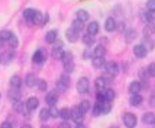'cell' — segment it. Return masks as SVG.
<instances>
[{
  "label": "cell",
  "mask_w": 155,
  "mask_h": 128,
  "mask_svg": "<svg viewBox=\"0 0 155 128\" xmlns=\"http://www.w3.org/2000/svg\"><path fill=\"white\" fill-rule=\"evenodd\" d=\"M21 84H22V79H21V77H20V75H13V77L10 78L11 88H20V86H21Z\"/></svg>",
  "instance_id": "obj_23"
},
{
  "label": "cell",
  "mask_w": 155,
  "mask_h": 128,
  "mask_svg": "<svg viewBox=\"0 0 155 128\" xmlns=\"http://www.w3.org/2000/svg\"><path fill=\"white\" fill-rule=\"evenodd\" d=\"M147 10L155 11V0H148L147 2Z\"/></svg>",
  "instance_id": "obj_48"
},
{
  "label": "cell",
  "mask_w": 155,
  "mask_h": 128,
  "mask_svg": "<svg viewBox=\"0 0 155 128\" xmlns=\"http://www.w3.org/2000/svg\"><path fill=\"white\" fill-rule=\"evenodd\" d=\"M70 86V79L69 77L66 74L60 75V78H59L58 84H56V88H58V91H60V92H64V91H67Z\"/></svg>",
  "instance_id": "obj_3"
},
{
  "label": "cell",
  "mask_w": 155,
  "mask_h": 128,
  "mask_svg": "<svg viewBox=\"0 0 155 128\" xmlns=\"http://www.w3.org/2000/svg\"><path fill=\"white\" fill-rule=\"evenodd\" d=\"M116 28H117V24H116L115 18L113 17L106 18V21H105V29H106L108 32H113Z\"/></svg>",
  "instance_id": "obj_10"
},
{
  "label": "cell",
  "mask_w": 155,
  "mask_h": 128,
  "mask_svg": "<svg viewBox=\"0 0 155 128\" xmlns=\"http://www.w3.org/2000/svg\"><path fill=\"white\" fill-rule=\"evenodd\" d=\"M71 28L74 29L76 32H81V31L84 29V22H83V21H80L78 18H77V20H74V21H73Z\"/></svg>",
  "instance_id": "obj_32"
},
{
  "label": "cell",
  "mask_w": 155,
  "mask_h": 128,
  "mask_svg": "<svg viewBox=\"0 0 155 128\" xmlns=\"http://www.w3.org/2000/svg\"><path fill=\"white\" fill-rule=\"evenodd\" d=\"M147 72L150 77H155V63H151L147 67Z\"/></svg>",
  "instance_id": "obj_45"
},
{
  "label": "cell",
  "mask_w": 155,
  "mask_h": 128,
  "mask_svg": "<svg viewBox=\"0 0 155 128\" xmlns=\"http://www.w3.org/2000/svg\"><path fill=\"white\" fill-rule=\"evenodd\" d=\"M10 98L13 100H17L21 98V92H20V88H13L10 91Z\"/></svg>",
  "instance_id": "obj_40"
},
{
  "label": "cell",
  "mask_w": 155,
  "mask_h": 128,
  "mask_svg": "<svg viewBox=\"0 0 155 128\" xmlns=\"http://www.w3.org/2000/svg\"><path fill=\"white\" fill-rule=\"evenodd\" d=\"M14 59V53H3L0 56V63L2 64H8Z\"/></svg>",
  "instance_id": "obj_28"
},
{
  "label": "cell",
  "mask_w": 155,
  "mask_h": 128,
  "mask_svg": "<svg viewBox=\"0 0 155 128\" xmlns=\"http://www.w3.org/2000/svg\"><path fill=\"white\" fill-rule=\"evenodd\" d=\"M49 118H51V114H49V109H42V110H41V113H39V120L45 123V121H48Z\"/></svg>",
  "instance_id": "obj_38"
},
{
  "label": "cell",
  "mask_w": 155,
  "mask_h": 128,
  "mask_svg": "<svg viewBox=\"0 0 155 128\" xmlns=\"http://www.w3.org/2000/svg\"><path fill=\"white\" fill-rule=\"evenodd\" d=\"M105 68H106V72L112 77H116L119 74V64L115 63V61H109V63H105Z\"/></svg>",
  "instance_id": "obj_5"
},
{
  "label": "cell",
  "mask_w": 155,
  "mask_h": 128,
  "mask_svg": "<svg viewBox=\"0 0 155 128\" xmlns=\"http://www.w3.org/2000/svg\"><path fill=\"white\" fill-rule=\"evenodd\" d=\"M143 34H144L145 38H151L155 34V24L154 22H147L145 27L143 28Z\"/></svg>",
  "instance_id": "obj_9"
},
{
  "label": "cell",
  "mask_w": 155,
  "mask_h": 128,
  "mask_svg": "<svg viewBox=\"0 0 155 128\" xmlns=\"http://www.w3.org/2000/svg\"><path fill=\"white\" fill-rule=\"evenodd\" d=\"M38 106H39V100H38V98H35V96H31L25 102V107L28 111H34Z\"/></svg>",
  "instance_id": "obj_7"
},
{
  "label": "cell",
  "mask_w": 155,
  "mask_h": 128,
  "mask_svg": "<svg viewBox=\"0 0 155 128\" xmlns=\"http://www.w3.org/2000/svg\"><path fill=\"white\" fill-rule=\"evenodd\" d=\"M97 100H98V103H102L104 100H106V99H105V95H104V91H98V93H97Z\"/></svg>",
  "instance_id": "obj_47"
},
{
  "label": "cell",
  "mask_w": 155,
  "mask_h": 128,
  "mask_svg": "<svg viewBox=\"0 0 155 128\" xmlns=\"http://www.w3.org/2000/svg\"><path fill=\"white\" fill-rule=\"evenodd\" d=\"M63 66H64V71L66 72H71L73 68H74V63H73V61H70V63H66V64H63Z\"/></svg>",
  "instance_id": "obj_46"
},
{
  "label": "cell",
  "mask_w": 155,
  "mask_h": 128,
  "mask_svg": "<svg viewBox=\"0 0 155 128\" xmlns=\"http://www.w3.org/2000/svg\"><path fill=\"white\" fill-rule=\"evenodd\" d=\"M8 45H10V47H13V49H15V47H18V38L17 36L11 32V35H10V38H8Z\"/></svg>",
  "instance_id": "obj_36"
},
{
  "label": "cell",
  "mask_w": 155,
  "mask_h": 128,
  "mask_svg": "<svg viewBox=\"0 0 155 128\" xmlns=\"http://www.w3.org/2000/svg\"><path fill=\"white\" fill-rule=\"evenodd\" d=\"M60 60L63 64L66 63H70V61H73V54L70 53V52H63V54H61L60 57Z\"/></svg>",
  "instance_id": "obj_37"
},
{
  "label": "cell",
  "mask_w": 155,
  "mask_h": 128,
  "mask_svg": "<svg viewBox=\"0 0 155 128\" xmlns=\"http://www.w3.org/2000/svg\"><path fill=\"white\" fill-rule=\"evenodd\" d=\"M77 35H78V32H76L73 28H69L67 31H66V39L69 40V42H71V43L77 42Z\"/></svg>",
  "instance_id": "obj_16"
},
{
  "label": "cell",
  "mask_w": 155,
  "mask_h": 128,
  "mask_svg": "<svg viewBox=\"0 0 155 128\" xmlns=\"http://www.w3.org/2000/svg\"><path fill=\"white\" fill-rule=\"evenodd\" d=\"M77 18H78L80 21L87 22L90 20V14H88V11H85V10H78L77 11Z\"/></svg>",
  "instance_id": "obj_31"
},
{
  "label": "cell",
  "mask_w": 155,
  "mask_h": 128,
  "mask_svg": "<svg viewBox=\"0 0 155 128\" xmlns=\"http://www.w3.org/2000/svg\"><path fill=\"white\" fill-rule=\"evenodd\" d=\"M36 86H38V89L39 91H46V88H48V84H46V81L45 79H38V82H36Z\"/></svg>",
  "instance_id": "obj_42"
},
{
  "label": "cell",
  "mask_w": 155,
  "mask_h": 128,
  "mask_svg": "<svg viewBox=\"0 0 155 128\" xmlns=\"http://www.w3.org/2000/svg\"><path fill=\"white\" fill-rule=\"evenodd\" d=\"M141 91V82L140 81H133L129 85V92L131 95H136V93H140Z\"/></svg>",
  "instance_id": "obj_14"
},
{
  "label": "cell",
  "mask_w": 155,
  "mask_h": 128,
  "mask_svg": "<svg viewBox=\"0 0 155 128\" xmlns=\"http://www.w3.org/2000/svg\"><path fill=\"white\" fill-rule=\"evenodd\" d=\"M0 128H13V125H11L10 123H8V121H4V123H2Z\"/></svg>",
  "instance_id": "obj_50"
},
{
  "label": "cell",
  "mask_w": 155,
  "mask_h": 128,
  "mask_svg": "<svg viewBox=\"0 0 155 128\" xmlns=\"http://www.w3.org/2000/svg\"><path fill=\"white\" fill-rule=\"evenodd\" d=\"M92 66L95 68H102L105 66V59L104 57H94L92 59Z\"/></svg>",
  "instance_id": "obj_33"
},
{
  "label": "cell",
  "mask_w": 155,
  "mask_h": 128,
  "mask_svg": "<svg viewBox=\"0 0 155 128\" xmlns=\"http://www.w3.org/2000/svg\"><path fill=\"white\" fill-rule=\"evenodd\" d=\"M110 110H112V104H110V102L104 100V102L101 103V113L102 114H109Z\"/></svg>",
  "instance_id": "obj_26"
},
{
  "label": "cell",
  "mask_w": 155,
  "mask_h": 128,
  "mask_svg": "<svg viewBox=\"0 0 155 128\" xmlns=\"http://www.w3.org/2000/svg\"><path fill=\"white\" fill-rule=\"evenodd\" d=\"M154 118H155V114L152 111H147V113L143 114V123L144 124H152Z\"/></svg>",
  "instance_id": "obj_27"
},
{
  "label": "cell",
  "mask_w": 155,
  "mask_h": 128,
  "mask_svg": "<svg viewBox=\"0 0 155 128\" xmlns=\"http://www.w3.org/2000/svg\"><path fill=\"white\" fill-rule=\"evenodd\" d=\"M49 114H51L52 118H58L59 117V110L54 107V104L53 106H51V109H49Z\"/></svg>",
  "instance_id": "obj_44"
},
{
  "label": "cell",
  "mask_w": 155,
  "mask_h": 128,
  "mask_svg": "<svg viewBox=\"0 0 155 128\" xmlns=\"http://www.w3.org/2000/svg\"><path fill=\"white\" fill-rule=\"evenodd\" d=\"M105 53H106V49L104 45H98L94 49V57H104Z\"/></svg>",
  "instance_id": "obj_30"
},
{
  "label": "cell",
  "mask_w": 155,
  "mask_h": 128,
  "mask_svg": "<svg viewBox=\"0 0 155 128\" xmlns=\"http://www.w3.org/2000/svg\"><path fill=\"white\" fill-rule=\"evenodd\" d=\"M32 61L35 64H42L45 61V54H43L42 50H36L32 56Z\"/></svg>",
  "instance_id": "obj_17"
},
{
  "label": "cell",
  "mask_w": 155,
  "mask_h": 128,
  "mask_svg": "<svg viewBox=\"0 0 155 128\" xmlns=\"http://www.w3.org/2000/svg\"><path fill=\"white\" fill-rule=\"evenodd\" d=\"M152 124H154V125H155V118H154V121H152Z\"/></svg>",
  "instance_id": "obj_55"
},
{
  "label": "cell",
  "mask_w": 155,
  "mask_h": 128,
  "mask_svg": "<svg viewBox=\"0 0 155 128\" xmlns=\"http://www.w3.org/2000/svg\"><path fill=\"white\" fill-rule=\"evenodd\" d=\"M148 102H150V104H151V106L155 107V95H152L151 98H150V100H148Z\"/></svg>",
  "instance_id": "obj_51"
},
{
  "label": "cell",
  "mask_w": 155,
  "mask_h": 128,
  "mask_svg": "<svg viewBox=\"0 0 155 128\" xmlns=\"http://www.w3.org/2000/svg\"><path fill=\"white\" fill-rule=\"evenodd\" d=\"M76 88H77V92L87 93L88 89H90V81H88V78H87V77H81V78L77 81Z\"/></svg>",
  "instance_id": "obj_1"
},
{
  "label": "cell",
  "mask_w": 155,
  "mask_h": 128,
  "mask_svg": "<svg viewBox=\"0 0 155 128\" xmlns=\"http://www.w3.org/2000/svg\"><path fill=\"white\" fill-rule=\"evenodd\" d=\"M133 52H134V54H136V57H138V59H144L148 53L147 47H144V45H136Z\"/></svg>",
  "instance_id": "obj_8"
},
{
  "label": "cell",
  "mask_w": 155,
  "mask_h": 128,
  "mask_svg": "<svg viewBox=\"0 0 155 128\" xmlns=\"http://www.w3.org/2000/svg\"><path fill=\"white\" fill-rule=\"evenodd\" d=\"M98 31H99V24H98L97 21H92L87 25V32H88L90 35H97Z\"/></svg>",
  "instance_id": "obj_15"
},
{
  "label": "cell",
  "mask_w": 155,
  "mask_h": 128,
  "mask_svg": "<svg viewBox=\"0 0 155 128\" xmlns=\"http://www.w3.org/2000/svg\"><path fill=\"white\" fill-rule=\"evenodd\" d=\"M32 22H35V24H36V25H39V27H42V25H43V14H42V13L36 11Z\"/></svg>",
  "instance_id": "obj_39"
},
{
  "label": "cell",
  "mask_w": 155,
  "mask_h": 128,
  "mask_svg": "<svg viewBox=\"0 0 155 128\" xmlns=\"http://www.w3.org/2000/svg\"><path fill=\"white\" fill-rule=\"evenodd\" d=\"M143 96L140 95V93H136V95H131L130 96V104L133 107H138V106H141V103H143Z\"/></svg>",
  "instance_id": "obj_11"
},
{
  "label": "cell",
  "mask_w": 155,
  "mask_h": 128,
  "mask_svg": "<svg viewBox=\"0 0 155 128\" xmlns=\"http://www.w3.org/2000/svg\"><path fill=\"white\" fill-rule=\"evenodd\" d=\"M106 79L104 78V77H98L97 79H95V88H97V91H104V89H106Z\"/></svg>",
  "instance_id": "obj_20"
},
{
  "label": "cell",
  "mask_w": 155,
  "mask_h": 128,
  "mask_svg": "<svg viewBox=\"0 0 155 128\" xmlns=\"http://www.w3.org/2000/svg\"><path fill=\"white\" fill-rule=\"evenodd\" d=\"M76 128H85V125H83V123H80V124H77Z\"/></svg>",
  "instance_id": "obj_53"
},
{
  "label": "cell",
  "mask_w": 155,
  "mask_h": 128,
  "mask_svg": "<svg viewBox=\"0 0 155 128\" xmlns=\"http://www.w3.org/2000/svg\"><path fill=\"white\" fill-rule=\"evenodd\" d=\"M83 42L85 46L91 47V46H94V43H95V38L94 35H90V34H85V35L83 36Z\"/></svg>",
  "instance_id": "obj_24"
},
{
  "label": "cell",
  "mask_w": 155,
  "mask_h": 128,
  "mask_svg": "<svg viewBox=\"0 0 155 128\" xmlns=\"http://www.w3.org/2000/svg\"><path fill=\"white\" fill-rule=\"evenodd\" d=\"M59 117L63 121H69L70 117H71V110H69L67 107H63V109L59 110Z\"/></svg>",
  "instance_id": "obj_18"
},
{
  "label": "cell",
  "mask_w": 155,
  "mask_h": 128,
  "mask_svg": "<svg viewBox=\"0 0 155 128\" xmlns=\"http://www.w3.org/2000/svg\"><path fill=\"white\" fill-rule=\"evenodd\" d=\"M52 45H53V50H52L53 59H60L61 54H63V43H61L60 40H56V42H53Z\"/></svg>",
  "instance_id": "obj_6"
},
{
  "label": "cell",
  "mask_w": 155,
  "mask_h": 128,
  "mask_svg": "<svg viewBox=\"0 0 155 128\" xmlns=\"http://www.w3.org/2000/svg\"><path fill=\"white\" fill-rule=\"evenodd\" d=\"M92 114H94V116H95V117H98V116H101V103H98V102H97V103H95V106L94 107H92Z\"/></svg>",
  "instance_id": "obj_43"
},
{
  "label": "cell",
  "mask_w": 155,
  "mask_h": 128,
  "mask_svg": "<svg viewBox=\"0 0 155 128\" xmlns=\"http://www.w3.org/2000/svg\"><path fill=\"white\" fill-rule=\"evenodd\" d=\"M59 128H71V125L69 124V121H63V123L59 125Z\"/></svg>",
  "instance_id": "obj_49"
},
{
  "label": "cell",
  "mask_w": 155,
  "mask_h": 128,
  "mask_svg": "<svg viewBox=\"0 0 155 128\" xmlns=\"http://www.w3.org/2000/svg\"><path fill=\"white\" fill-rule=\"evenodd\" d=\"M58 99H59V96H58V92H56V91H52V92L46 93V103L48 104L53 106V104L58 103Z\"/></svg>",
  "instance_id": "obj_12"
},
{
  "label": "cell",
  "mask_w": 155,
  "mask_h": 128,
  "mask_svg": "<svg viewBox=\"0 0 155 128\" xmlns=\"http://www.w3.org/2000/svg\"><path fill=\"white\" fill-rule=\"evenodd\" d=\"M24 82H25V85L28 88H34L36 85V82H38V78L35 77V74H27Z\"/></svg>",
  "instance_id": "obj_13"
},
{
  "label": "cell",
  "mask_w": 155,
  "mask_h": 128,
  "mask_svg": "<svg viewBox=\"0 0 155 128\" xmlns=\"http://www.w3.org/2000/svg\"><path fill=\"white\" fill-rule=\"evenodd\" d=\"M13 109L17 113H24V109H27V107H25V103H22L20 99H17V100H13Z\"/></svg>",
  "instance_id": "obj_21"
},
{
  "label": "cell",
  "mask_w": 155,
  "mask_h": 128,
  "mask_svg": "<svg viewBox=\"0 0 155 128\" xmlns=\"http://www.w3.org/2000/svg\"><path fill=\"white\" fill-rule=\"evenodd\" d=\"M123 123L127 128H134L137 125V117L133 113H124L123 114Z\"/></svg>",
  "instance_id": "obj_2"
},
{
  "label": "cell",
  "mask_w": 155,
  "mask_h": 128,
  "mask_svg": "<svg viewBox=\"0 0 155 128\" xmlns=\"http://www.w3.org/2000/svg\"><path fill=\"white\" fill-rule=\"evenodd\" d=\"M48 21H49V15H48V14H43V25L46 24Z\"/></svg>",
  "instance_id": "obj_52"
},
{
  "label": "cell",
  "mask_w": 155,
  "mask_h": 128,
  "mask_svg": "<svg viewBox=\"0 0 155 128\" xmlns=\"http://www.w3.org/2000/svg\"><path fill=\"white\" fill-rule=\"evenodd\" d=\"M104 95H105V99L108 100V102H112V100L115 99L116 93L112 88H108V89H104Z\"/></svg>",
  "instance_id": "obj_29"
},
{
  "label": "cell",
  "mask_w": 155,
  "mask_h": 128,
  "mask_svg": "<svg viewBox=\"0 0 155 128\" xmlns=\"http://www.w3.org/2000/svg\"><path fill=\"white\" fill-rule=\"evenodd\" d=\"M21 128H32V127H31V125H28V124H25V125H22Z\"/></svg>",
  "instance_id": "obj_54"
},
{
  "label": "cell",
  "mask_w": 155,
  "mask_h": 128,
  "mask_svg": "<svg viewBox=\"0 0 155 128\" xmlns=\"http://www.w3.org/2000/svg\"><path fill=\"white\" fill-rule=\"evenodd\" d=\"M10 35H11L10 31H6V29H4V31H0V42H7Z\"/></svg>",
  "instance_id": "obj_41"
},
{
  "label": "cell",
  "mask_w": 155,
  "mask_h": 128,
  "mask_svg": "<svg viewBox=\"0 0 155 128\" xmlns=\"http://www.w3.org/2000/svg\"><path fill=\"white\" fill-rule=\"evenodd\" d=\"M35 13L36 10H34V8H27V10H24V18H25L28 22H32L34 21V17H35Z\"/></svg>",
  "instance_id": "obj_22"
},
{
  "label": "cell",
  "mask_w": 155,
  "mask_h": 128,
  "mask_svg": "<svg viewBox=\"0 0 155 128\" xmlns=\"http://www.w3.org/2000/svg\"><path fill=\"white\" fill-rule=\"evenodd\" d=\"M45 40H46L48 43H53L58 40V31H54V29H52V31L46 32V35H45Z\"/></svg>",
  "instance_id": "obj_19"
},
{
  "label": "cell",
  "mask_w": 155,
  "mask_h": 128,
  "mask_svg": "<svg viewBox=\"0 0 155 128\" xmlns=\"http://www.w3.org/2000/svg\"><path fill=\"white\" fill-rule=\"evenodd\" d=\"M143 18H144L147 22H155V11H150L147 13H143Z\"/></svg>",
  "instance_id": "obj_34"
},
{
  "label": "cell",
  "mask_w": 155,
  "mask_h": 128,
  "mask_svg": "<svg viewBox=\"0 0 155 128\" xmlns=\"http://www.w3.org/2000/svg\"><path fill=\"white\" fill-rule=\"evenodd\" d=\"M71 118L76 124H80V123H83V120H84V113L81 110L78 109V106H76V107H73L71 109Z\"/></svg>",
  "instance_id": "obj_4"
},
{
  "label": "cell",
  "mask_w": 155,
  "mask_h": 128,
  "mask_svg": "<svg viewBox=\"0 0 155 128\" xmlns=\"http://www.w3.org/2000/svg\"><path fill=\"white\" fill-rule=\"evenodd\" d=\"M78 109H80V110H81V111H83L84 114H85L87 111H88V110H90V109H91V103H90V102H88V100H83V102H80V104H78Z\"/></svg>",
  "instance_id": "obj_35"
},
{
  "label": "cell",
  "mask_w": 155,
  "mask_h": 128,
  "mask_svg": "<svg viewBox=\"0 0 155 128\" xmlns=\"http://www.w3.org/2000/svg\"><path fill=\"white\" fill-rule=\"evenodd\" d=\"M136 36H137V31L136 29H127V31H124V39H126V42H131Z\"/></svg>",
  "instance_id": "obj_25"
}]
</instances>
